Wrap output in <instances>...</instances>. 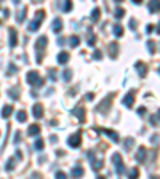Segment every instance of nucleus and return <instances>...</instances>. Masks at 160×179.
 <instances>
[{"label": "nucleus", "mask_w": 160, "mask_h": 179, "mask_svg": "<svg viewBox=\"0 0 160 179\" xmlns=\"http://www.w3.org/2000/svg\"><path fill=\"white\" fill-rule=\"evenodd\" d=\"M24 14H26V8H24V10H21V11L18 13L16 21H18V22H22V19H24Z\"/></svg>", "instance_id": "nucleus-28"}, {"label": "nucleus", "mask_w": 160, "mask_h": 179, "mask_svg": "<svg viewBox=\"0 0 160 179\" xmlns=\"http://www.w3.org/2000/svg\"><path fill=\"white\" fill-rule=\"evenodd\" d=\"M114 35H115V37H122V35H123V27L117 24V26L114 27Z\"/></svg>", "instance_id": "nucleus-23"}, {"label": "nucleus", "mask_w": 160, "mask_h": 179, "mask_svg": "<svg viewBox=\"0 0 160 179\" xmlns=\"http://www.w3.org/2000/svg\"><path fill=\"white\" fill-rule=\"evenodd\" d=\"M112 162H114L115 168H117V173L122 174L125 173V166H123V162H122V155L120 154H114L112 155Z\"/></svg>", "instance_id": "nucleus-3"}, {"label": "nucleus", "mask_w": 160, "mask_h": 179, "mask_svg": "<svg viewBox=\"0 0 160 179\" xmlns=\"http://www.w3.org/2000/svg\"><path fill=\"white\" fill-rule=\"evenodd\" d=\"M43 18H45V11H37L35 19L29 24V30H30V32H34V30L38 29V26H40V22L43 21Z\"/></svg>", "instance_id": "nucleus-2"}, {"label": "nucleus", "mask_w": 160, "mask_h": 179, "mask_svg": "<svg viewBox=\"0 0 160 179\" xmlns=\"http://www.w3.org/2000/svg\"><path fill=\"white\" fill-rule=\"evenodd\" d=\"M109 50H111V56L114 58L115 54H117V50H119V48H117V45H115V43H111V45H109Z\"/></svg>", "instance_id": "nucleus-27"}, {"label": "nucleus", "mask_w": 160, "mask_h": 179, "mask_svg": "<svg viewBox=\"0 0 160 179\" xmlns=\"http://www.w3.org/2000/svg\"><path fill=\"white\" fill-rule=\"evenodd\" d=\"M149 10L152 11V13H154V11H155V13H157V11H159V3H157V2H154V3H149Z\"/></svg>", "instance_id": "nucleus-29"}, {"label": "nucleus", "mask_w": 160, "mask_h": 179, "mask_svg": "<svg viewBox=\"0 0 160 179\" xmlns=\"http://www.w3.org/2000/svg\"><path fill=\"white\" fill-rule=\"evenodd\" d=\"M72 10V2H66L62 5V11H71Z\"/></svg>", "instance_id": "nucleus-31"}, {"label": "nucleus", "mask_w": 160, "mask_h": 179, "mask_svg": "<svg viewBox=\"0 0 160 179\" xmlns=\"http://www.w3.org/2000/svg\"><path fill=\"white\" fill-rule=\"evenodd\" d=\"M10 96L13 98V99H18V98H19V93H18V90H11V91H10Z\"/></svg>", "instance_id": "nucleus-36"}, {"label": "nucleus", "mask_w": 160, "mask_h": 179, "mask_svg": "<svg viewBox=\"0 0 160 179\" xmlns=\"http://www.w3.org/2000/svg\"><path fill=\"white\" fill-rule=\"evenodd\" d=\"M138 114L139 115H144V114H146V107H139V109H138Z\"/></svg>", "instance_id": "nucleus-40"}, {"label": "nucleus", "mask_w": 160, "mask_h": 179, "mask_svg": "<svg viewBox=\"0 0 160 179\" xmlns=\"http://www.w3.org/2000/svg\"><path fill=\"white\" fill-rule=\"evenodd\" d=\"M67 144L74 147V149H77V147H80V134L79 133H74L71 136L67 138Z\"/></svg>", "instance_id": "nucleus-4"}, {"label": "nucleus", "mask_w": 160, "mask_h": 179, "mask_svg": "<svg viewBox=\"0 0 160 179\" xmlns=\"http://www.w3.org/2000/svg\"><path fill=\"white\" fill-rule=\"evenodd\" d=\"M50 141H53V142H56L58 141V138L54 136V134H50Z\"/></svg>", "instance_id": "nucleus-41"}, {"label": "nucleus", "mask_w": 160, "mask_h": 179, "mask_svg": "<svg viewBox=\"0 0 160 179\" xmlns=\"http://www.w3.org/2000/svg\"><path fill=\"white\" fill-rule=\"evenodd\" d=\"M133 138H127L125 139V144H123V147H125V150H130L131 147H133Z\"/></svg>", "instance_id": "nucleus-21"}, {"label": "nucleus", "mask_w": 160, "mask_h": 179, "mask_svg": "<svg viewBox=\"0 0 160 179\" xmlns=\"http://www.w3.org/2000/svg\"><path fill=\"white\" fill-rule=\"evenodd\" d=\"M56 154H58V157H62V155H66V152H62V150H58Z\"/></svg>", "instance_id": "nucleus-43"}, {"label": "nucleus", "mask_w": 160, "mask_h": 179, "mask_svg": "<svg viewBox=\"0 0 160 179\" xmlns=\"http://www.w3.org/2000/svg\"><path fill=\"white\" fill-rule=\"evenodd\" d=\"M71 78H72V70L71 69L62 70V80H64V82H71Z\"/></svg>", "instance_id": "nucleus-18"}, {"label": "nucleus", "mask_w": 160, "mask_h": 179, "mask_svg": "<svg viewBox=\"0 0 160 179\" xmlns=\"http://www.w3.org/2000/svg\"><path fill=\"white\" fill-rule=\"evenodd\" d=\"M87 43H88V46H93V45H95V43H96V37H95V35H91V37H88Z\"/></svg>", "instance_id": "nucleus-34"}, {"label": "nucleus", "mask_w": 160, "mask_h": 179, "mask_svg": "<svg viewBox=\"0 0 160 179\" xmlns=\"http://www.w3.org/2000/svg\"><path fill=\"white\" fill-rule=\"evenodd\" d=\"M101 133H104V134H107L109 138L112 139L114 142H119V134L115 133V131H111V130H107V128H103V130H99Z\"/></svg>", "instance_id": "nucleus-7"}, {"label": "nucleus", "mask_w": 160, "mask_h": 179, "mask_svg": "<svg viewBox=\"0 0 160 179\" xmlns=\"http://www.w3.org/2000/svg\"><path fill=\"white\" fill-rule=\"evenodd\" d=\"M99 13H101V10L99 8H95L91 11V21H98L99 19Z\"/></svg>", "instance_id": "nucleus-24"}, {"label": "nucleus", "mask_w": 160, "mask_h": 179, "mask_svg": "<svg viewBox=\"0 0 160 179\" xmlns=\"http://www.w3.org/2000/svg\"><path fill=\"white\" fill-rule=\"evenodd\" d=\"M27 134H29V136H37V134H40V126L38 125H30Z\"/></svg>", "instance_id": "nucleus-12"}, {"label": "nucleus", "mask_w": 160, "mask_h": 179, "mask_svg": "<svg viewBox=\"0 0 160 179\" xmlns=\"http://www.w3.org/2000/svg\"><path fill=\"white\" fill-rule=\"evenodd\" d=\"M16 37H18V34H16V30L14 29H10V46L13 48V46H16Z\"/></svg>", "instance_id": "nucleus-13"}, {"label": "nucleus", "mask_w": 160, "mask_h": 179, "mask_svg": "<svg viewBox=\"0 0 160 179\" xmlns=\"http://www.w3.org/2000/svg\"><path fill=\"white\" fill-rule=\"evenodd\" d=\"M123 14H125V10H123V8H115V11H114V16H115L117 19L123 18Z\"/></svg>", "instance_id": "nucleus-25"}, {"label": "nucleus", "mask_w": 160, "mask_h": 179, "mask_svg": "<svg viewBox=\"0 0 160 179\" xmlns=\"http://www.w3.org/2000/svg\"><path fill=\"white\" fill-rule=\"evenodd\" d=\"M34 147H35L37 150H42V149H43V141H42L40 138L35 139V144H34Z\"/></svg>", "instance_id": "nucleus-26"}, {"label": "nucleus", "mask_w": 160, "mask_h": 179, "mask_svg": "<svg viewBox=\"0 0 160 179\" xmlns=\"http://www.w3.org/2000/svg\"><path fill=\"white\" fill-rule=\"evenodd\" d=\"M146 154H147L146 147L141 146L138 149V152H136V160H138V162H144V160H146Z\"/></svg>", "instance_id": "nucleus-9"}, {"label": "nucleus", "mask_w": 160, "mask_h": 179, "mask_svg": "<svg viewBox=\"0 0 160 179\" xmlns=\"http://www.w3.org/2000/svg\"><path fill=\"white\" fill-rule=\"evenodd\" d=\"M16 118H18V122H19V123L26 122V118H27V114H26V110H19V112L16 114Z\"/></svg>", "instance_id": "nucleus-19"}, {"label": "nucleus", "mask_w": 160, "mask_h": 179, "mask_svg": "<svg viewBox=\"0 0 160 179\" xmlns=\"http://www.w3.org/2000/svg\"><path fill=\"white\" fill-rule=\"evenodd\" d=\"M135 26H136V21L135 19H130V29L131 30H135Z\"/></svg>", "instance_id": "nucleus-39"}, {"label": "nucleus", "mask_w": 160, "mask_h": 179, "mask_svg": "<svg viewBox=\"0 0 160 179\" xmlns=\"http://www.w3.org/2000/svg\"><path fill=\"white\" fill-rule=\"evenodd\" d=\"M101 58H103V53H101L99 50H96L95 53H93V59H101Z\"/></svg>", "instance_id": "nucleus-35"}, {"label": "nucleus", "mask_w": 160, "mask_h": 179, "mask_svg": "<svg viewBox=\"0 0 160 179\" xmlns=\"http://www.w3.org/2000/svg\"><path fill=\"white\" fill-rule=\"evenodd\" d=\"M11 112H13V106L7 104V106L2 109V117H3V118H8V115H10Z\"/></svg>", "instance_id": "nucleus-16"}, {"label": "nucleus", "mask_w": 160, "mask_h": 179, "mask_svg": "<svg viewBox=\"0 0 160 179\" xmlns=\"http://www.w3.org/2000/svg\"><path fill=\"white\" fill-rule=\"evenodd\" d=\"M85 174V171L80 168V166H75V168L72 170V178H75V179H79V178H82Z\"/></svg>", "instance_id": "nucleus-14"}, {"label": "nucleus", "mask_w": 160, "mask_h": 179, "mask_svg": "<svg viewBox=\"0 0 160 179\" xmlns=\"http://www.w3.org/2000/svg\"><path fill=\"white\" fill-rule=\"evenodd\" d=\"M26 82L32 86H42L43 85V78L40 77V74L37 70H30V72L26 74Z\"/></svg>", "instance_id": "nucleus-1"}, {"label": "nucleus", "mask_w": 160, "mask_h": 179, "mask_svg": "<svg viewBox=\"0 0 160 179\" xmlns=\"http://www.w3.org/2000/svg\"><path fill=\"white\" fill-rule=\"evenodd\" d=\"M112 98H114V94H109V96L106 98V99H104V101L103 102H101V106L98 107V110H99V112H103V114H106L107 112V110L109 109H111V99Z\"/></svg>", "instance_id": "nucleus-5"}, {"label": "nucleus", "mask_w": 160, "mask_h": 179, "mask_svg": "<svg viewBox=\"0 0 160 179\" xmlns=\"http://www.w3.org/2000/svg\"><path fill=\"white\" fill-rule=\"evenodd\" d=\"M147 46H149L151 53H154V51H155V43L152 42V40H149V42H147Z\"/></svg>", "instance_id": "nucleus-37"}, {"label": "nucleus", "mask_w": 160, "mask_h": 179, "mask_svg": "<svg viewBox=\"0 0 160 179\" xmlns=\"http://www.w3.org/2000/svg\"><path fill=\"white\" fill-rule=\"evenodd\" d=\"M138 174H139L138 168H131L130 173H128V179H138Z\"/></svg>", "instance_id": "nucleus-22"}, {"label": "nucleus", "mask_w": 160, "mask_h": 179, "mask_svg": "<svg viewBox=\"0 0 160 179\" xmlns=\"http://www.w3.org/2000/svg\"><path fill=\"white\" fill-rule=\"evenodd\" d=\"M133 102H135V94L133 93L125 94V98H123V104L125 106H127V107H131V106H133Z\"/></svg>", "instance_id": "nucleus-10"}, {"label": "nucleus", "mask_w": 160, "mask_h": 179, "mask_svg": "<svg viewBox=\"0 0 160 179\" xmlns=\"http://www.w3.org/2000/svg\"><path fill=\"white\" fill-rule=\"evenodd\" d=\"M74 115H77V117H79V120L83 122V120H85V109H83V107H79V109H75V110H74Z\"/></svg>", "instance_id": "nucleus-17"}, {"label": "nucleus", "mask_w": 160, "mask_h": 179, "mask_svg": "<svg viewBox=\"0 0 160 179\" xmlns=\"http://www.w3.org/2000/svg\"><path fill=\"white\" fill-rule=\"evenodd\" d=\"M32 112H34V117H35V118H42V117H43V106L35 104V106H34V109H32Z\"/></svg>", "instance_id": "nucleus-6"}, {"label": "nucleus", "mask_w": 160, "mask_h": 179, "mask_svg": "<svg viewBox=\"0 0 160 179\" xmlns=\"http://www.w3.org/2000/svg\"><path fill=\"white\" fill-rule=\"evenodd\" d=\"M67 61H69V54L66 53V51H62V53L58 54V62H59V64H66Z\"/></svg>", "instance_id": "nucleus-15"}, {"label": "nucleus", "mask_w": 160, "mask_h": 179, "mask_svg": "<svg viewBox=\"0 0 160 179\" xmlns=\"http://www.w3.org/2000/svg\"><path fill=\"white\" fill-rule=\"evenodd\" d=\"M13 168H14V160H13V158H10V160L7 162V171H11Z\"/></svg>", "instance_id": "nucleus-30"}, {"label": "nucleus", "mask_w": 160, "mask_h": 179, "mask_svg": "<svg viewBox=\"0 0 160 179\" xmlns=\"http://www.w3.org/2000/svg\"><path fill=\"white\" fill-rule=\"evenodd\" d=\"M56 179H67V174L64 171H58L56 173Z\"/></svg>", "instance_id": "nucleus-33"}, {"label": "nucleus", "mask_w": 160, "mask_h": 179, "mask_svg": "<svg viewBox=\"0 0 160 179\" xmlns=\"http://www.w3.org/2000/svg\"><path fill=\"white\" fill-rule=\"evenodd\" d=\"M69 40H71L69 43H71V46H72V48H75V46H79V43H80V38L77 37V35H72V37L69 38Z\"/></svg>", "instance_id": "nucleus-20"}, {"label": "nucleus", "mask_w": 160, "mask_h": 179, "mask_svg": "<svg viewBox=\"0 0 160 179\" xmlns=\"http://www.w3.org/2000/svg\"><path fill=\"white\" fill-rule=\"evenodd\" d=\"M19 138H21V131H16V134H14V144H18V142H19Z\"/></svg>", "instance_id": "nucleus-38"}, {"label": "nucleus", "mask_w": 160, "mask_h": 179, "mask_svg": "<svg viewBox=\"0 0 160 179\" xmlns=\"http://www.w3.org/2000/svg\"><path fill=\"white\" fill-rule=\"evenodd\" d=\"M152 27H154L152 24H149V26H147V29H146V30H147V34H151V32H152Z\"/></svg>", "instance_id": "nucleus-42"}, {"label": "nucleus", "mask_w": 160, "mask_h": 179, "mask_svg": "<svg viewBox=\"0 0 160 179\" xmlns=\"http://www.w3.org/2000/svg\"><path fill=\"white\" fill-rule=\"evenodd\" d=\"M136 70H138V74L141 75V77H146L147 74V67L144 62H136Z\"/></svg>", "instance_id": "nucleus-11"}, {"label": "nucleus", "mask_w": 160, "mask_h": 179, "mask_svg": "<svg viewBox=\"0 0 160 179\" xmlns=\"http://www.w3.org/2000/svg\"><path fill=\"white\" fill-rule=\"evenodd\" d=\"M51 29H53V32H59V30L62 29V21H61V18H54V19H53Z\"/></svg>", "instance_id": "nucleus-8"}, {"label": "nucleus", "mask_w": 160, "mask_h": 179, "mask_svg": "<svg viewBox=\"0 0 160 179\" xmlns=\"http://www.w3.org/2000/svg\"><path fill=\"white\" fill-rule=\"evenodd\" d=\"M48 77H50V80H51V82H54V80H56V70L51 69V70L48 72Z\"/></svg>", "instance_id": "nucleus-32"}, {"label": "nucleus", "mask_w": 160, "mask_h": 179, "mask_svg": "<svg viewBox=\"0 0 160 179\" xmlns=\"http://www.w3.org/2000/svg\"><path fill=\"white\" fill-rule=\"evenodd\" d=\"M96 179H106V178H103V176H98V178H96Z\"/></svg>", "instance_id": "nucleus-44"}]
</instances>
